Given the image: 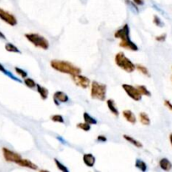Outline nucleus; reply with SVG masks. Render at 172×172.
Returning <instances> with one entry per match:
<instances>
[{
    "label": "nucleus",
    "mask_w": 172,
    "mask_h": 172,
    "mask_svg": "<svg viewBox=\"0 0 172 172\" xmlns=\"http://www.w3.org/2000/svg\"><path fill=\"white\" fill-rule=\"evenodd\" d=\"M139 120H140V122L143 125H149L150 124L149 117L145 112H142L139 113Z\"/></svg>",
    "instance_id": "obj_18"
},
{
    "label": "nucleus",
    "mask_w": 172,
    "mask_h": 172,
    "mask_svg": "<svg viewBox=\"0 0 172 172\" xmlns=\"http://www.w3.org/2000/svg\"><path fill=\"white\" fill-rule=\"evenodd\" d=\"M115 63L122 70L128 73L133 72L135 70V65L128 59L123 52H118L115 55Z\"/></svg>",
    "instance_id": "obj_3"
},
{
    "label": "nucleus",
    "mask_w": 172,
    "mask_h": 172,
    "mask_svg": "<svg viewBox=\"0 0 172 172\" xmlns=\"http://www.w3.org/2000/svg\"><path fill=\"white\" fill-rule=\"evenodd\" d=\"M55 165H56V167H57L58 169H59V170H60V171H63V172H69V169L65 167V165H64L63 164H61L58 159H55Z\"/></svg>",
    "instance_id": "obj_27"
},
{
    "label": "nucleus",
    "mask_w": 172,
    "mask_h": 172,
    "mask_svg": "<svg viewBox=\"0 0 172 172\" xmlns=\"http://www.w3.org/2000/svg\"><path fill=\"white\" fill-rule=\"evenodd\" d=\"M164 105H165L169 110H171L172 111V104L168 101V100H165V101H164Z\"/></svg>",
    "instance_id": "obj_34"
},
{
    "label": "nucleus",
    "mask_w": 172,
    "mask_h": 172,
    "mask_svg": "<svg viewBox=\"0 0 172 172\" xmlns=\"http://www.w3.org/2000/svg\"><path fill=\"white\" fill-rule=\"evenodd\" d=\"M136 87H137V89H138V91H139V92L141 93V95H144V96H151L150 91H149L148 89L146 88L144 86H142V85H140V86H137Z\"/></svg>",
    "instance_id": "obj_23"
},
{
    "label": "nucleus",
    "mask_w": 172,
    "mask_h": 172,
    "mask_svg": "<svg viewBox=\"0 0 172 172\" xmlns=\"http://www.w3.org/2000/svg\"><path fill=\"white\" fill-rule=\"evenodd\" d=\"M171 79H172V76H171Z\"/></svg>",
    "instance_id": "obj_38"
},
{
    "label": "nucleus",
    "mask_w": 172,
    "mask_h": 172,
    "mask_svg": "<svg viewBox=\"0 0 172 172\" xmlns=\"http://www.w3.org/2000/svg\"><path fill=\"white\" fill-rule=\"evenodd\" d=\"M122 87L130 98H132L134 101H140L142 98V95L137 89V87L128 85V84H122Z\"/></svg>",
    "instance_id": "obj_7"
},
{
    "label": "nucleus",
    "mask_w": 172,
    "mask_h": 172,
    "mask_svg": "<svg viewBox=\"0 0 172 172\" xmlns=\"http://www.w3.org/2000/svg\"><path fill=\"white\" fill-rule=\"evenodd\" d=\"M23 82L26 85V86H28L29 88H34L36 86V83L35 81L31 78H29V77H25L24 80H23Z\"/></svg>",
    "instance_id": "obj_24"
},
{
    "label": "nucleus",
    "mask_w": 172,
    "mask_h": 172,
    "mask_svg": "<svg viewBox=\"0 0 172 172\" xmlns=\"http://www.w3.org/2000/svg\"><path fill=\"white\" fill-rule=\"evenodd\" d=\"M169 141H170V143H171V145H172V133L169 134Z\"/></svg>",
    "instance_id": "obj_37"
},
{
    "label": "nucleus",
    "mask_w": 172,
    "mask_h": 172,
    "mask_svg": "<svg viewBox=\"0 0 172 172\" xmlns=\"http://www.w3.org/2000/svg\"><path fill=\"white\" fill-rule=\"evenodd\" d=\"M0 19H2L3 22H5L11 26H15L18 23L15 16L1 8H0Z\"/></svg>",
    "instance_id": "obj_8"
},
{
    "label": "nucleus",
    "mask_w": 172,
    "mask_h": 172,
    "mask_svg": "<svg viewBox=\"0 0 172 172\" xmlns=\"http://www.w3.org/2000/svg\"><path fill=\"white\" fill-rule=\"evenodd\" d=\"M159 166L163 170H165V171H169L172 169L171 162L166 158H163L159 160Z\"/></svg>",
    "instance_id": "obj_14"
},
{
    "label": "nucleus",
    "mask_w": 172,
    "mask_h": 172,
    "mask_svg": "<svg viewBox=\"0 0 172 172\" xmlns=\"http://www.w3.org/2000/svg\"><path fill=\"white\" fill-rule=\"evenodd\" d=\"M153 22H154V23L155 24V25H156V26H159V27L164 26V23H163V22L160 20V18H159L158 16H156V15L154 16V19H153Z\"/></svg>",
    "instance_id": "obj_30"
},
{
    "label": "nucleus",
    "mask_w": 172,
    "mask_h": 172,
    "mask_svg": "<svg viewBox=\"0 0 172 172\" xmlns=\"http://www.w3.org/2000/svg\"><path fill=\"white\" fill-rule=\"evenodd\" d=\"M122 116L125 118L128 122H130L132 124H134L136 122V117L130 110H124L122 111Z\"/></svg>",
    "instance_id": "obj_13"
},
{
    "label": "nucleus",
    "mask_w": 172,
    "mask_h": 172,
    "mask_svg": "<svg viewBox=\"0 0 172 172\" xmlns=\"http://www.w3.org/2000/svg\"><path fill=\"white\" fill-rule=\"evenodd\" d=\"M107 94V86L94 81L91 84V96L93 99L104 101Z\"/></svg>",
    "instance_id": "obj_4"
},
{
    "label": "nucleus",
    "mask_w": 172,
    "mask_h": 172,
    "mask_svg": "<svg viewBox=\"0 0 172 172\" xmlns=\"http://www.w3.org/2000/svg\"><path fill=\"white\" fill-rule=\"evenodd\" d=\"M83 118H84V121H85V122H86V123H88V124H92V125H94V124H96L97 123V121H96L94 117H92L91 116H90V115L87 113V112H84L83 113Z\"/></svg>",
    "instance_id": "obj_19"
},
{
    "label": "nucleus",
    "mask_w": 172,
    "mask_h": 172,
    "mask_svg": "<svg viewBox=\"0 0 172 172\" xmlns=\"http://www.w3.org/2000/svg\"><path fill=\"white\" fill-rule=\"evenodd\" d=\"M53 100H54V102L56 106H59L60 102H68L69 100V97L65 92L63 91H55L54 95H53Z\"/></svg>",
    "instance_id": "obj_10"
},
{
    "label": "nucleus",
    "mask_w": 172,
    "mask_h": 172,
    "mask_svg": "<svg viewBox=\"0 0 172 172\" xmlns=\"http://www.w3.org/2000/svg\"><path fill=\"white\" fill-rule=\"evenodd\" d=\"M0 71H2V72L4 73V74H6V72H7V71H8V70H6L5 68L3 67V65H2V64H1V63H0Z\"/></svg>",
    "instance_id": "obj_35"
},
{
    "label": "nucleus",
    "mask_w": 172,
    "mask_h": 172,
    "mask_svg": "<svg viewBox=\"0 0 172 172\" xmlns=\"http://www.w3.org/2000/svg\"><path fill=\"white\" fill-rule=\"evenodd\" d=\"M107 107H108V109L111 112H112V114L117 117L118 115H119V112H118V110H117V107H116V105H115L114 101L112 99H108L107 101Z\"/></svg>",
    "instance_id": "obj_15"
},
{
    "label": "nucleus",
    "mask_w": 172,
    "mask_h": 172,
    "mask_svg": "<svg viewBox=\"0 0 172 172\" xmlns=\"http://www.w3.org/2000/svg\"><path fill=\"white\" fill-rule=\"evenodd\" d=\"M135 69H137V70H138L139 72H141L142 74H143L144 76H148V77H149V76H150V74H149V70H148V69H147L145 66H143V65H139V64H137V65H135Z\"/></svg>",
    "instance_id": "obj_21"
},
{
    "label": "nucleus",
    "mask_w": 172,
    "mask_h": 172,
    "mask_svg": "<svg viewBox=\"0 0 172 172\" xmlns=\"http://www.w3.org/2000/svg\"><path fill=\"white\" fill-rule=\"evenodd\" d=\"M125 2H126V3H127V4H128V5L130 7L132 10H134L135 11V13H138V7H137L138 5H136L135 3H133V2H132V1H130V0H126Z\"/></svg>",
    "instance_id": "obj_29"
},
{
    "label": "nucleus",
    "mask_w": 172,
    "mask_h": 172,
    "mask_svg": "<svg viewBox=\"0 0 172 172\" xmlns=\"http://www.w3.org/2000/svg\"><path fill=\"white\" fill-rule=\"evenodd\" d=\"M123 138H124V139H126V140L128 141V142H129L130 143H132L133 145H134L135 147H137V148H142V147H143V144H142V143H140L139 141L136 140L135 138H132V137H130V136L124 134V135H123Z\"/></svg>",
    "instance_id": "obj_17"
},
{
    "label": "nucleus",
    "mask_w": 172,
    "mask_h": 172,
    "mask_svg": "<svg viewBox=\"0 0 172 172\" xmlns=\"http://www.w3.org/2000/svg\"><path fill=\"white\" fill-rule=\"evenodd\" d=\"M82 159H83L84 164L88 167H93L94 164H95V162H96L95 156L91 154H85L83 155Z\"/></svg>",
    "instance_id": "obj_12"
},
{
    "label": "nucleus",
    "mask_w": 172,
    "mask_h": 172,
    "mask_svg": "<svg viewBox=\"0 0 172 172\" xmlns=\"http://www.w3.org/2000/svg\"><path fill=\"white\" fill-rule=\"evenodd\" d=\"M5 50L8 52L13 53H21V51L18 50V48L14 45V44H11V43H7L5 44Z\"/></svg>",
    "instance_id": "obj_20"
},
{
    "label": "nucleus",
    "mask_w": 172,
    "mask_h": 172,
    "mask_svg": "<svg viewBox=\"0 0 172 172\" xmlns=\"http://www.w3.org/2000/svg\"><path fill=\"white\" fill-rule=\"evenodd\" d=\"M133 3H135L136 5L142 6V5H143V3H144L143 0H133Z\"/></svg>",
    "instance_id": "obj_32"
},
{
    "label": "nucleus",
    "mask_w": 172,
    "mask_h": 172,
    "mask_svg": "<svg viewBox=\"0 0 172 172\" xmlns=\"http://www.w3.org/2000/svg\"><path fill=\"white\" fill-rule=\"evenodd\" d=\"M0 39H6V37L5 35L2 33V32L0 31Z\"/></svg>",
    "instance_id": "obj_36"
},
{
    "label": "nucleus",
    "mask_w": 172,
    "mask_h": 172,
    "mask_svg": "<svg viewBox=\"0 0 172 172\" xmlns=\"http://www.w3.org/2000/svg\"><path fill=\"white\" fill-rule=\"evenodd\" d=\"M14 70H15V72L18 74V76H21L22 78H25V77H27V72L25 71V70H22L21 68H18V67H15L14 68Z\"/></svg>",
    "instance_id": "obj_28"
},
{
    "label": "nucleus",
    "mask_w": 172,
    "mask_h": 172,
    "mask_svg": "<svg viewBox=\"0 0 172 172\" xmlns=\"http://www.w3.org/2000/svg\"><path fill=\"white\" fill-rule=\"evenodd\" d=\"M50 119L52 120L53 122H60V123H64V122H65V120H64L63 117L60 114L52 115V116L50 117Z\"/></svg>",
    "instance_id": "obj_26"
},
{
    "label": "nucleus",
    "mask_w": 172,
    "mask_h": 172,
    "mask_svg": "<svg viewBox=\"0 0 172 172\" xmlns=\"http://www.w3.org/2000/svg\"><path fill=\"white\" fill-rule=\"evenodd\" d=\"M50 65L54 70H57L59 72L69 74L70 76L80 74L81 70L79 67L74 65L69 61L60 60H53L50 61Z\"/></svg>",
    "instance_id": "obj_2"
},
{
    "label": "nucleus",
    "mask_w": 172,
    "mask_h": 172,
    "mask_svg": "<svg viewBox=\"0 0 172 172\" xmlns=\"http://www.w3.org/2000/svg\"><path fill=\"white\" fill-rule=\"evenodd\" d=\"M76 128H80V129H81V130L87 132V131H89L91 129V125L88 124V123H86V122H81V123H77V124H76Z\"/></svg>",
    "instance_id": "obj_25"
},
{
    "label": "nucleus",
    "mask_w": 172,
    "mask_h": 172,
    "mask_svg": "<svg viewBox=\"0 0 172 172\" xmlns=\"http://www.w3.org/2000/svg\"><path fill=\"white\" fill-rule=\"evenodd\" d=\"M36 87H37V91H38V93L39 94V96L41 97L43 100L47 99V97H48V95H49V91H48V89L44 87V86H40L39 84H36Z\"/></svg>",
    "instance_id": "obj_16"
},
{
    "label": "nucleus",
    "mask_w": 172,
    "mask_h": 172,
    "mask_svg": "<svg viewBox=\"0 0 172 172\" xmlns=\"http://www.w3.org/2000/svg\"><path fill=\"white\" fill-rule=\"evenodd\" d=\"M18 165L22 167H25V168H29V169H34V170L38 169V166H37L34 163L31 162L30 160H29V159H23V158L19 160V162L18 163Z\"/></svg>",
    "instance_id": "obj_11"
},
{
    "label": "nucleus",
    "mask_w": 172,
    "mask_h": 172,
    "mask_svg": "<svg viewBox=\"0 0 172 172\" xmlns=\"http://www.w3.org/2000/svg\"><path fill=\"white\" fill-rule=\"evenodd\" d=\"M135 166L136 168H138V169H139L141 171L143 172L146 171V169H147V165H146L145 162H143L141 159H136Z\"/></svg>",
    "instance_id": "obj_22"
},
{
    "label": "nucleus",
    "mask_w": 172,
    "mask_h": 172,
    "mask_svg": "<svg viewBox=\"0 0 172 172\" xmlns=\"http://www.w3.org/2000/svg\"><path fill=\"white\" fill-rule=\"evenodd\" d=\"M129 33H130V29L128 24L126 23L121 29H117V31L115 32L114 37L116 39H121V42L119 43L120 47L131 51H137L138 50V47L130 39Z\"/></svg>",
    "instance_id": "obj_1"
},
{
    "label": "nucleus",
    "mask_w": 172,
    "mask_h": 172,
    "mask_svg": "<svg viewBox=\"0 0 172 172\" xmlns=\"http://www.w3.org/2000/svg\"><path fill=\"white\" fill-rule=\"evenodd\" d=\"M71 79L74 81V83L76 84V86H80L81 88L86 89L90 86L91 81L87 78L86 76H81L80 74H76V75H72L71 76Z\"/></svg>",
    "instance_id": "obj_9"
},
{
    "label": "nucleus",
    "mask_w": 172,
    "mask_h": 172,
    "mask_svg": "<svg viewBox=\"0 0 172 172\" xmlns=\"http://www.w3.org/2000/svg\"><path fill=\"white\" fill-rule=\"evenodd\" d=\"M2 152H3V158L7 162H10V163H15V164H18V163L19 162L22 157L19 154L16 153L14 151H12L8 148H4L3 147L2 149Z\"/></svg>",
    "instance_id": "obj_6"
},
{
    "label": "nucleus",
    "mask_w": 172,
    "mask_h": 172,
    "mask_svg": "<svg viewBox=\"0 0 172 172\" xmlns=\"http://www.w3.org/2000/svg\"><path fill=\"white\" fill-rule=\"evenodd\" d=\"M25 38L35 47L40 48L42 50H48L50 46L49 41L44 36L36 33H29L25 34Z\"/></svg>",
    "instance_id": "obj_5"
},
{
    "label": "nucleus",
    "mask_w": 172,
    "mask_h": 172,
    "mask_svg": "<svg viewBox=\"0 0 172 172\" xmlns=\"http://www.w3.org/2000/svg\"><path fill=\"white\" fill-rule=\"evenodd\" d=\"M97 140L101 141V142H106L107 141V138L103 135H99L97 137Z\"/></svg>",
    "instance_id": "obj_33"
},
{
    "label": "nucleus",
    "mask_w": 172,
    "mask_h": 172,
    "mask_svg": "<svg viewBox=\"0 0 172 172\" xmlns=\"http://www.w3.org/2000/svg\"><path fill=\"white\" fill-rule=\"evenodd\" d=\"M165 39H166V34H160V35H159V36L155 37V39H156L157 41H159V42L164 41Z\"/></svg>",
    "instance_id": "obj_31"
}]
</instances>
